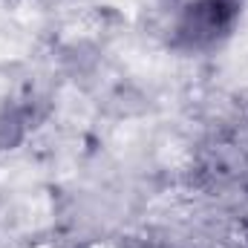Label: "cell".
<instances>
[{
    "mask_svg": "<svg viewBox=\"0 0 248 248\" xmlns=\"http://www.w3.org/2000/svg\"><path fill=\"white\" fill-rule=\"evenodd\" d=\"M237 20L234 0H190L176 17V44L185 49H208L219 44Z\"/></svg>",
    "mask_w": 248,
    "mask_h": 248,
    "instance_id": "1",
    "label": "cell"
}]
</instances>
